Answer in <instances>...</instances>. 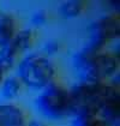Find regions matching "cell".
I'll return each instance as SVG.
<instances>
[{"instance_id":"15","label":"cell","mask_w":120,"mask_h":126,"mask_svg":"<svg viewBox=\"0 0 120 126\" xmlns=\"http://www.w3.org/2000/svg\"><path fill=\"white\" fill-rule=\"evenodd\" d=\"M27 126H49V125L43 119H29Z\"/></svg>"},{"instance_id":"3","label":"cell","mask_w":120,"mask_h":126,"mask_svg":"<svg viewBox=\"0 0 120 126\" xmlns=\"http://www.w3.org/2000/svg\"><path fill=\"white\" fill-rule=\"evenodd\" d=\"M112 88L109 82H78L69 88L71 116L78 114H97L99 107Z\"/></svg>"},{"instance_id":"11","label":"cell","mask_w":120,"mask_h":126,"mask_svg":"<svg viewBox=\"0 0 120 126\" xmlns=\"http://www.w3.org/2000/svg\"><path fill=\"white\" fill-rule=\"evenodd\" d=\"M19 53L17 48L12 45V42H10L9 45L4 46L2 48H0V66L1 68L9 73L11 70L16 68L17 63L19 60Z\"/></svg>"},{"instance_id":"5","label":"cell","mask_w":120,"mask_h":126,"mask_svg":"<svg viewBox=\"0 0 120 126\" xmlns=\"http://www.w3.org/2000/svg\"><path fill=\"white\" fill-rule=\"evenodd\" d=\"M97 114L107 126H119L120 124V88L112 85L103 97Z\"/></svg>"},{"instance_id":"8","label":"cell","mask_w":120,"mask_h":126,"mask_svg":"<svg viewBox=\"0 0 120 126\" xmlns=\"http://www.w3.org/2000/svg\"><path fill=\"white\" fill-rule=\"evenodd\" d=\"M36 40H37V32L34 28H19L11 42L17 48L18 53L23 54L32 49L36 43Z\"/></svg>"},{"instance_id":"12","label":"cell","mask_w":120,"mask_h":126,"mask_svg":"<svg viewBox=\"0 0 120 126\" xmlns=\"http://www.w3.org/2000/svg\"><path fill=\"white\" fill-rule=\"evenodd\" d=\"M72 126H107L99 114H78L72 116Z\"/></svg>"},{"instance_id":"10","label":"cell","mask_w":120,"mask_h":126,"mask_svg":"<svg viewBox=\"0 0 120 126\" xmlns=\"http://www.w3.org/2000/svg\"><path fill=\"white\" fill-rule=\"evenodd\" d=\"M88 7V2L83 0H67L62 1L58 7L59 16L64 19H75L80 17Z\"/></svg>"},{"instance_id":"7","label":"cell","mask_w":120,"mask_h":126,"mask_svg":"<svg viewBox=\"0 0 120 126\" xmlns=\"http://www.w3.org/2000/svg\"><path fill=\"white\" fill-rule=\"evenodd\" d=\"M18 29V19L11 13L0 11V48L10 43Z\"/></svg>"},{"instance_id":"13","label":"cell","mask_w":120,"mask_h":126,"mask_svg":"<svg viewBox=\"0 0 120 126\" xmlns=\"http://www.w3.org/2000/svg\"><path fill=\"white\" fill-rule=\"evenodd\" d=\"M62 48H64V46H62V43L60 42L59 40L50 39L45 42L43 48H42V54L52 59L53 57L58 55L60 52L62 50Z\"/></svg>"},{"instance_id":"4","label":"cell","mask_w":120,"mask_h":126,"mask_svg":"<svg viewBox=\"0 0 120 126\" xmlns=\"http://www.w3.org/2000/svg\"><path fill=\"white\" fill-rule=\"evenodd\" d=\"M88 42L83 49L97 53L106 49L108 42L117 41L120 37V15L119 12H110L101 16L87 27Z\"/></svg>"},{"instance_id":"9","label":"cell","mask_w":120,"mask_h":126,"mask_svg":"<svg viewBox=\"0 0 120 126\" xmlns=\"http://www.w3.org/2000/svg\"><path fill=\"white\" fill-rule=\"evenodd\" d=\"M23 89L24 85L17 76H6L0 87V94L6 102H13L20 96Z\"/></svg>"},{"instance_id":"14","label":"cell","mask_w":120,"mask_h":126,"mask_svg":"<svg viewBox=\"0 0 120 126\" xmlns=\"http://www.w3.org/2000/svg\"><path fill=\"white\" fill-rule=\"evenodd\" d=\"M49 20V16L48 12L46 10H37L35 11L31 17H30V23H31V28L36 30L37 28H42L45 27Z\"/></svg>"},{"instance_id":"1","label":"cell","mask_w":120,"mask_h":126,"mask_svg":"<svg viewBox=\"0 0 120 126\" xmlns=\"http://www.w3.org/2000/svg\"><path fill=\"white\" fill-rule=\"evenodd\" d=\"M17 73L24 88L41 91L53 82L58 80V66L53 59L42 53H27L17 63Z\"/></svg>"},{"instance_id":"2","label":"cell","mask_w":120,"mask_h":126,"mask_svg":"<svg viewBox=\"0 0 120 126\" xmlns=\"http://www.w3.org/2000/svg\"><path fill=\"white\" fill-rule=\"evenodd\" d=\"M34 106L36 112L46 121L66 119L67 116H71L69 88L59 79L53 82L39 91V95L34 100Z\"/></svg>"},{"instance_id":"6","label":"cell","mask_w":120,"mask_h":126,"mask_svg":"<svg viewBox=\"0 0 120 126\" xmlns=\"http://www.w3.org/2000/svg\"><path fill=\"white\" fill-rule=\"evenodd\" d=\"M28 112L16 102L0 103V126H27Z\"/></svg>"},{"instance_id":"16","label":"cell","mask_w":120,"mask_h":126,"mask_svg":"<svg viewBox=\"0 0 120 126\" xmlns=\"http://www.w3.org/2000/svg\"><path fill=\"white\" fill-rule=\"evenodd\" d=\"M7 76V73L1 68V66H0V87H1V84H2V82H4V79H5V77Z\"/></svg>"}]
</instances>
